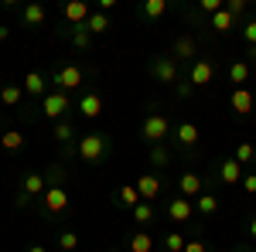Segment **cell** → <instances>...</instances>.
Returning a JSON list of instances; mask_svg holds the SVG:
<instances>
[{"label": "cell", "instance_id": "obj_1", "mask_svg": "<svg viewBox=\"0 0 256 252\" xmlns=\"http://www.w3.org/2000/svg\"><path fill=\"white\" fill-rule=\"evenodd\" d=\"M110 154H113V136L102 133V130H92V133L76 140V157L82 164H89V167H99Z\"/></svg>", "mask_w": 256, "mask_h": 252}, {"label": "cell", "instance_id": "obj_2", "mask_svg": "<svg viewBox=\"0 0 256 252\" xmlns=\"http://www.w3.org/2000/svg\"><path fill=\"white\" fill-rule=\"evenodd\" d=\"M174 133V126H171V116L168 113H147V116L140 119V140H147L150 147H158V143H168Z\"/></svg>", "mask_w": 256, "mask_h": 252}, {"label": "cell", "instance_id": "obj_3", "mask_svg": "<svg viewBox=\"0 0 256 252\" xmlns=\"http://www.w3.org/2000/svg\"><path fill=\"white\" fill-rule=\"evenodd\" d=\"M86 78H89V72L82 68V65H76V61H65V65H58L55 72H52V85L58 89V92H76V89H82L86 85Z\"/></svg>", "mask_w": 256, "mask_h": 252}, {"label": "cell", "instance_id": "obj_4", "mask_svg": "<svg viewBox=\"0 0 256 252\" xmlns=\"http://www.w3.org/2000/svg\"><path fill=\"white\" fill-rule=\"evenodd\" d=\"M147 72H150V78H154V82L171 85V89L181 82V65H178L171 55H154V58H150V65H147Z\"/></svg>", "mask_w": 256, "mask_h": 252}, {"label": "cell", "instance_id": "obj_5", "mask_svg": "<svg viewBox=\"0 0 256 252\" xmlns=\"http://www.w3.org/2000/svg\"><path fill=\"white\" fill-rule=\"evenodd\" d=\"M198 140H202V130H198V123H192V119H181V123H174V150H178V154L195 157Z\"/></svg>", "mask_w": 256, "mask_h": 252}, {"label": "cell", "instance_id": "obj_6", "mask_svg": "<svg viewBox=\"0 0 256 252\" xmlns=\"http://www.w3.org/2000/svg\"><path fill=\"white\" fill-rule=\"evenodd\" d=\"M76 102H72V96L68 92H58V89H52L48 96L41 99V116L52 119V123H58V119L68 116V109H72Z\"/></svg>", "mask_w": 256, "mask_h": 252}, {"label": "cell", "instance_id": "obj_7", "mask_svg": "<svg viewBox=\"0 0 256 252\" xmlns=\"http://www.w3.org/2000/svg\"><path fill=\"white\" fill-rule=\"evenodd\" d=\"M68 205H72V198H68V191H65V184H52L48 191L41 194V215H44V218L65 215Z\"/></svg>", "mask_w": 256, "mask_h": 252}, {"label": "cell", "instance_id": "obj_8", "mask_svg": "<svg viewBox=\"0 0 256 252\" xmlns=\"http://www.w3.org/2000/svg\"><path fill=\"white\" fill-rule=\"evenodd\" d=\"M198 55H202V41L195 38V34H178L174 44H171V58L178 61V65H195Z\"/></svg>", "mask_w": 256, "mask_h": 252}, {"label": "cell", "instance_id": "obj_9", "mask_svg": "<svg viewBox=\"0 0 256 252\" xmlns=\"http://www.w3.org/2000/svg\"><path fill=\"white\" fill-rule=\"evenodd\" d=\"M48 191V181H44V174H38V171H28V174L20 177V191H18V208H24L31 198H38V194Z\"/></svg>", "mask_w": 256, "mask_h": 252}, {"label": "cell", "instance_id": "obj_10", "mask_svg": "<svg viewBox=\"0 0 256 252\" xmlns=\"http://www.w3.org/2000/svg\"><path fill=\"white\" fill-rule=\"evenodd\" d=\"M174 191L181 194V198H188V201H195L198 194H205L208 188H205V177L198 174V171H181L174 181Z\"/></svg>", "mask_w": 256, "mask_h": 252}, {"label": "cell", "instance_id": "obj_11", "mask_svg": "<svg viewBox=\"0 0 256 252\" xmlns=\"http://www.w3.org/2000/svg\"><path fill=\"white\" fill-rule=\"evenodd\" d=\"M92 10L96 7H89L86 0H68V3H62V20H65V27H86Z\"/></svg>", "mask_w": 256, "mask_h": 252}, {"label": "cell", "instance_id": "obj_12", "mask_svg": "<svg viewBox=\"0 0 256 252\" xmlns=\"http://www.w3.org/2000/svg\"><path fill=\"white\" fill-rule=\"evenodd\" d=\"M188 82H192L195 89L212 85V82H216V61L212 58H198L195 65H188Z\"/></svg>", "mask_w": 256, "mask_h": 252}, {"label": "cell", "instance_id": "obj_13", "mask_svg": "<svg viewBox=\"0 0 256 252\" xmlns=\"http://www.w3.org/2000/svg\"><path fill=\"white\" fill-rule=\"evenodd\" d=\"M229 109L236 113V116H250L256 109V92L250 85H242V89H232V96H229Z\"/></svg>", "mask_w": 256, "mask_h": 252}, {"label": "cell", "instance_id": "obj_14", "mask_svg": "<svg viewBox=\"0 0 256 252\" xmlns=\"http://www.w3.org/2000/svg\"><path fill=\"white\" fill-rule=\"evenodd\" d=\"M76 109H79V116H86V119L102 116V96H99L96 89H86V92L76 99Z\"/></svg>", "mask_w": 256, "mask_h": 252}, {"label": "cell", "instance_id": "obj_15", "mask_svg": "<svg viewBox=\"0 0 256 252\" xmlns=\"http://www.w3.org/2000/svg\"><path fill=\"white\" fill-rule=\"evenodd\" d=\"M168 218H174L178 225H184V222H195V201H188V198L174 194V198L168 201Z\"/></svg>", "mask_w": 256, "mask_h": 252}, {"label": "cell", "instance_id": "obj_16", "mask_svg": "<svg viewBox=\"0 0 256 252\" xmlns=\"http://www.w3.org/2000/svg\"><path fill=\"white\" fill-rule=\"evenodd\" d=\"M216 174H218V184H242V164H239L236 157H229V160H218V167H216Z\"/></svg>", "mask_w": 256, "mask_h": 252}, {"label": "cell", "instance_id": "obj_17", "mask_svg": "<svg viewBox=\"0 0 256 252\" xmlns=\"http://www.w3.org/2000/svg\"><path fill=\"white\" fill-rule=\"evenodd\" d=\"M48 82H52V78L41 75V72H28L24 82H20V89H24V96H31V99H44L48 92H52V89H48Z\"/></svg>", "mask_w": 256, "mask_h": 252}, {"label": "cell", "instance_id": "obj_18", "mask_svg": "<svg viewBox=\"0 0 256 252\" xmlns=\"http://www.w3.org/2000/svg\"><path fill=\"white\" fill-rule=\"evenodd\" d=\"M134 184H137V191H140V198H144V201H154V198L164 191V181H160L154 171H144Z\"/></svg>", "mask_w": 256, "mask_h": 252}, {"label": "cell", "instance_id": "obj_19", "mask_svg": "<svg viewBox=\"0 0 256 252\" xmlns=\"http://www.w3.org/2000/svg\"><path fill=\"white\" fill-rule=\"evenodd\" d=\"M140 201H144V198H140L137 184H120V188H116V194H113V205H116L120 212H134V208H137Z\"/></svg>", "mask_w": 256, "mask_h": 252}, {"label": "cell", "instance_id": "obj_20", "mask_svg": "<svg viewBox=\"0 0 256 252\" xmlns=\"http://www.w3.org/2000/svg\"><path fill=\"white\" fill-rule=\"evenodd\" d=\"M222 212V201H218L216 191H205L195 198V215L198 218H216V215Z\"/></svg>", "mask_w": 256, "mask_h": 252}, {"label": "cell", "instance_id": "obj_21", "mask_svg": "<svg viewBox=\"0 0 256 252\" xmlns=\"http://www.w3.org/2000/svg\"><path fill=\"white\" fill-rule=\"evenodd\" d=\"M168 14V0H144L137 7V17L140 20H160Z\"/></svg>", "mask_w": 256, "mask_h": 252}, {"label": "cell", "instance_id": "obj_22", "mask_svg": "<svg viewBox=\"0 0 256 252\" xmlns=\"http://www.w3.org/2000/svg\"><path fill=\"white\" fill-rule=\"evenodd\" d=\"M250 75H253V65H250V61H242V58L229 61V82H232L236 89H242V85L250 82Z\"/></svg>", "mask_w": 256, "mask_h": 252}, {"label": "cell", "instance_id": "obj_23", "mask_svg": "<svg viewBox=\"0 0 256 252\" xmlns=\"http://www.w3.org/2000/svg\"><path fill=\"white\" fill-rule=\"evenodd\" d=\"M20 24L24 27H41L44 24V7L41 3H24L20 7Z\"/></svg>", "mask_w": 256, "mask_h": 252}, {"label": "cell", "instance_id": "obj_24", "mask_svg": "<svg viewBox=\"0 0 256 252\" xmlns=\"http://www.w3.org/2000/svg\"><path fill=\"white\" fill-rule=\"evenodd\" d=\"M236 24H239V20L232 17V14H229L226 7H222L218 14H212V17H208V31H216V34H226V31H232Z\"/></svg>", "mask_w": 256, "mask_h": 252}, {"label": "cell", "instance_id": "obj_25", "mask_svg": "<svg viewBox=\"0 0 256 252\" xmlns=\"http://www.w3.org/2000/svg\"><path fill=\"white\" fill-rule=\"evenodd\" d=\"M52 136H55V140H58L62 147H72V143H76V140H79V136H76V126H72V123H68V119H58V123H55V126H52Z\"/></svg>", "mask_w": 256, "mask_h": 252}, {"label": "cell", "instance_id": "obj_26", "mask_svg": "<svg viewBox=\"0 0 256 252\" xmlns=\"http://www.w3.org/2000/svg\"><path fill=\"white\" fill-rule=\"evenodd\" d=\"M62 34H65V38L72 41V48H76V51H86V48L92 44V34H89L86 27H65Z\"/></svg>", "mask_w": 256, "mask_h": 252}, {"label": "cell", "instance_id": "obj_27", "mask_svg": "<svg viewBox=\"0 0 256 252\" xmlns=\"http://www.w3.org/2000/svg\"><path fill=\"white\" fill-rule=\"evenodd\" d=\"M130 215H134V222H137L140 229H147V225H154V222H158V212H154V205H150V201H140Z\"/></svg>", "mask_w": 256, "mask_h": 252}, {"label": "cell", "instance_id": "obj_28", "mask_svg": "<svg viewBox=\"0 0 256 252\" xmlns=\"http://www.w3.org/2000/svg\"><path fill=\"white\" fill-rule=\"evenodd\" d=\"M126 249L130 252H154V239H150V232H134L130 239H126Z\"/></svg>", "mask_w": 256, "mask_h": 252}, {"label": "cell", "instance_id": "obj_29", "mask_svg": "<svg viewBox=\"0 0 256 252\" xmlns=\"http://www.w3.org/2000/svg\"><path fill=\"white\" fill-rule=\"evenodd\" d=\"M86 31H89V34H106V31H110V14L92 10V17L86 20Z\"/></svg>", "mask_w": 256, "mask_h": 252}, {"label": "cell", "instance_id": "obj_30", "mask_svg": "<svg viewBox=\"0 0 256 252\" xmlns=\"http://www.w3.org/2000/svg\"><path fill=\"white\" fill-rule=\"evenodd\" d=\"M0 102L10 106V109H18L20 102H24V89H20V85H4V89H0Z\"/></svg>", "mask_w": 256, "mask_h": 252}, {"label": "cell", "instance_id": "obj_31", "mask_svg": "<svg viewBox=\"0 0 256 252\" xmlns=\"http://www.w3.org/2000/svg\"><path fill=\"white\" fill-rule=\"evenodd\" d=\"M150 164L164 171V167H171V147L168 143H158V147H150Z\"/></svg>", "mask_w": 256, "mask_h": 252}, {"label": "cell", "instance_id": "obj_32", "mask_svg": "<svg viewBox=\"0 0 256 252\" xmlns=\"http://www.w3.org/2000/svg\"><path fill=\"white\" fill-rule=\"evenodd\" d=\"M0 147L10 150V154H18L20 147H24V133H20V130H7V133L0 136Z\"/></svg>", "mask_w": 256, "mask_h": 252}, {"label": "cell", "instance_id": "obj_33", "mask_svg": "<svg viewBox=\"0 0 256 252\" xmlns=\"http://www.w3.org/2000/svg\"><path fill=\"white\" fill-rule=\"evenodd\" d=\"M184 246H188V239L181 232H168L164 235V252H184Z\"/></svg>", "mask_w": 256, "mask_h": 252}, {"label": "cell", "instance_id": "obj_34", "mask_svg": "<svg viewBox=\"0 0 256 252\" xmlns=\"http://www.w3.org/2000/svg\"><path fill=\"white\" fill-rule=\"evenodd\" d=\"M222 7H226L222 0H198V10H195V14H198V17H205V20H208L212 14H218Z\"/></svg>", "mask_w": 256, "mask_h": 252}, {"label": "cell", "instance_id": "obj_35", "mask_svg": "<svg viewBox=\"0 0 256 252\" xmlns=\"http://www.w3.org/2000/svg\"><path fill=\"white\" fill-rule=\"evenodd\" d=\"M58 246H62V252H76L79 249V235L72 232V229H65V232L58 235Z\"/></svg>", "mask_w": 256, "mask_h": 252}, {"label": "cell", "instance_id": "obj_36", "mask_svg": "<svg viewBox=\"0 0 256 252\" xmlns=\"http://www.w3.org/2000/svg\"><path fill=\"white\" fill-rule=\"evenodd\" d=\"M236 160L242 164V167L253 164V160H256V147H253V143H239V147H236Z\"/></svg>", "mask_w": 256, "mask_h": 252}, {"label": "cell", "instance_id": "obj_37", "mask_svg": "<svg viewBox=\"0 0 256 252\" xmlns=\"http://www.w3.org/2000/svg\"><path fill=\"white\" fill-rule=\"evenodd\" d=\"M44 181H48V188H52V184H62V181H65V164H52V167H48V174H44Z\"/></svg>", "mask_w": 256, "mask_h": 252}, {"label": "cell", "instance_id": "obj_38", "mask_svg": "<svg viewBox=\"0 0 256 252\" xmlns=\"http://www.w3.org/2000/svg\"><path fill=\"white\" fill-rule=\"evenodd\" d=\"M226 10H229V14L239 20L242 14H246V10H250V3H246V0H229V3H226Z\"/></svg>", "mask_w": 256, "mask_h": 252}, {"label": "cell", "instance_id": "obj_39", "mask_svg": "<svg viewBox=\"0 0 256 252\" xmlns=\"http://www.w3.org/2000/svg\"><path fill=\"white\" fill-rule=\"evenodd\" d=\"M242 41H246L250 48H253V44H256V17H253V20H246V24H242Z\"/></svg>", "mask_w": 256, "mask_h": 252}, {"label": "cell", "instance_id": "obj_40", "mask_svg": "<svg viewBox=\"0 0 256 252\" xmlns=\"http://www.w3.org/2000/svg\"><path fill=\"white\" fill-rule=\"evenodd\" d=\"M192 92H195V85H192L188 78H181V82L174 85V96H178V99H192Z\"/></svg>", "mask_w": 256, "mask_h": 252}, {"label": "cell", "instance_id": "obj_41", "mask_svg": "<svg viewBox=\"0 0 256 252\" xmlns=\"http://www.w3.org/2000/svg\"><path fill=\"white\" fill-rule=\"evenodd\" d=\"M184 252H208V242H205V239H188Z\"/></svg>", "mask_w": 256, "mask_h": 252}, {"label": "cell", "instance_id": "obj_42", "mask_svg": "<svg viewBox=\"0 0 256 252\" xmlns=\"http://www.w3.org/2000/svg\"><path fill=\"white\" fill-rule=\"evenodd\" d=\"M246 194H256V174H242V184H239Z\"/></svg>", "mask_w": 256, "mask_h": 252}, {"label": "cell", "instance_id": "obj_43", "mask_svg": "<svg viewBox=\"0 0 256 252\" xmlns=\"http://www.w3.org/2000/svg\"><path fill=\"white\" fill-rule=\"evenodd\" d=\"M113 7H116V0H99V7H96V10H102V14H110Z\"/></svg>", "mask_w": 256, "mask_h": 252}, {"label": "cell", "instance_id": "obj_44", "mask_svg": "<svg viewBox=\"0 0 256 252\" xmlns=\"http://www.w3.org/2000/svg\"><path fill=\"white\" fill-rule=\"evenodd\" d=\"M246 232H250V239H256V215L246 222Z\"/></svg>", "mask_w": 256, "mask_h": 252}, {"label": "cell", "instance_id": "obj_45", "mask_svg": "<svg viewBox=\"0 0 256 252\" xmlns=\"http://www.w3.org/2000/svg\"><path fill=\"white\" fill-rule=\"evenodd\" d=\"M10 38V27H7V24H0V41H7Z\"/></svg>", "mask_w": 256, "mask_h": 252}, {"label": "cell", "instance_id": "obj_46", "mask_svg": "<svg viewBox=\"0 0 256 252\" xmlns=\"http://www.w3.org/2000/svg\"><path fill=\"white\" fill-rule=\"evenodd\" d=\"M246 55H250V61H256V44L250 48V51H246Z\"/></svg>", "mask_w": 256, "mask_h": 252}, {"label": "cell", "instance_id": "obj_47", "mask_svg": "<svg viewBox=\"0 0 256 252\" xmlns=\"http://www.w3.org/2000/svg\"><path fill=\"white\" fill-rule=\"evenodd\" d=\"M28 252H48V249H44V246H31Z\"/></svg>", "mask_w": 256, "mask_h": 252}, {"label": "cell", "instance_id": "obj_48", "mask_svg": "<svg viewBox=\"0 0 256 252\" xmlns=\"http://www.w3.org/2000/svg\"><path fill=\"white\" fill-rule=\"evenodd\" d=\"M232 252H253V249H246V246H239V249H232Z\"/></svg>", "mask_w": 256, "mask_h": 252}, {"label": "cell", "instance_id": "obj_49", "mask_svg": "<svg viewBox=\"0 0 256 252\" xmlns=\"http://www.w3.org/2000/svg\"><path fill=\"white\" fill-rule=\"evenodd\" d=\"M106 252H123V249H106Z\"/></svg>", "mask_w": 256, "mask_h": 252}, {"label": "cell", "instance_id": "obj_50", "mask_svg": "<svg viewBox=\"0 0 256 252\" xmlns=\"http://www.w3.org/2000/svg\"><path fill=\"white\" fill-rule=\"evenodd\" d=\"M222 252H229V249H222Z\"/></svg>", "mask_w": 256, "mask_h": 252}]
</instances>
